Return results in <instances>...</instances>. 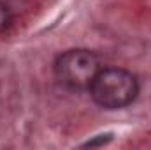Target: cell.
<instances>
[{"instance_id": "3", "label": "cell", "mask_w": 151, "mask_h": 150, "mask_svg": "<svg viewBox=\"0 0 151 150\" xmlns=\"http://www.w3.org/2000/svg\"><path fill=\"white\" fill-rule=\"evenodd\" d=\"M12 25V12L11 9L0 2V34H4L5 30H9Z\"/></svg>"}, {"instance_id": "1", "label": "cell", "mask_w": 151, "mask_h": 150, "mask_svg": "<svg viewBox=\"0 0 151 150\" xmlns=\"http://www.w3.org/2000/svg\"><path fill=\"white\" fill-rule=\"evenodd\" d=\"M88 90L99 106L106 110H121L135 101L139 81L127 69L102 67Z\"/></svg>"}, {"instance_id": "2", "label": "cell", "mask_w": 151, "mask_h": 150, "mask_svg": "<svg viewBox=\"0 0 151 150\" xmlns=\"http://www.w3.org/2000/svg\"><path fill=\"white\" fill-rule=\"evenodd\" d=\"M99 57L90 50H69L55 62L56 79L70 90H86L100 71Z\"/></svg>"}]
</instances>
